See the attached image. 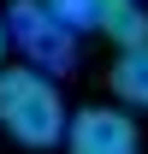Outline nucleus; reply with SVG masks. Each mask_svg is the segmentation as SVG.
Wrapping results in <instances>:
<instances>
[{
    "label": "nucleus",
    "instance_id": "f03ea898",
    "mask_svg": "<svg viewBox=\"0 0 148 154\" xmlns=\"http://www.w3.org/2000/svg\"><path fill=\"white\" fill-rule=\"evenodd\" d=\"M6 36H12V48L24 54V65H30V71H42V77L65 71V65H71V54H77L71 30L48 12V0H18V6L6 12Z\"/></svg>",
    "mask_w": 148,
    "mask_h": 154
},
{
    "label": "nucleus",
    "instance_id": "7ed1b4c3",
    "mask_svg": "<svg viewBox=\"0 0 148 154\" xmlns=\"http://www.w3.org/2000/svg\"><path fill=\"white\" fill-rule=\"evenodd\" d=\"M65 154H136V125L125 107H77Z\"/></svg>",
    "mask_w": 148,
    "mask_h": 154
},
{
    "label": "nucleus",
    "instance_id": "f257e3e1",
    "mask_svg": "<svg viewBox=\"0 0 148 154\" xmlns=\"http://www.w3.org/2000/svg\"><path fill=\"white\" fill-rule=\"evenodd\" d=\"M0 131L24 142V148H54L71 131L65 95H59L54 77L30 71V65H6L0 71Z\"/></svg>",
    "mask_w": 148,
    "mask_h": 154
},
{
    "label": "nucleus",
    "instance_id": "423d86ee",
    "mask_svg": "<svg viewBox=\"0 0 148 154\" xmlns=\"http://www.w3.org/2000/svg\"><path fill=\"white\" fill-rule=\"evenodd\" d=\"M48 12L65 30H83V24H101V0H48Z\"/></svg>",
    "mask_w": 148,
    "mask_h": 154
},
{
    "label": "nucleus",
    "instance_id": "20e7f679",
    "mask_svg": "<svg viewBox=\"0 0 148 154\" xmlns=\"http://www.w3.org/2000/svg\"><path fill=\"white\" fill-rule=\"evenodd\" d=\"M95 30H107V36L119 42V54L148 48V12H142V0H101V24H95Z\"/></svg>",
    "mask_w": 148,
    "mask_h": 154
},
{
    "label": "nucleus",
    "instance_id": "39448f33",
    "mask_svg": "<svg viewBox=\"0 0 148 154\" xmlns=\"http://www.w3.org/2000/svg\"><path fill=\"white\" fill-rule=\"evenodd\" d=\"M113 95L125 107H148V48L113 59Z\"/></svg>",
    "mask_w": 148,
    "mask_h": 154
},
{
    "label": "nucleus",
    "instance_id": "0eeeda50",
    "mask_svg": "<svg viewBox=\"0 0 148 154\" xmlns=\"http://www.w3.org/2000/svg\"><path fill=\"white\" fill-rule=\"evenodd\" d=\"M6 48H12V36H6V12H0V59H6ZM6 71V65H0Z\"/></svg>",
    "mask_w": 148,
    "mask_h": 154
}]
</instances>
